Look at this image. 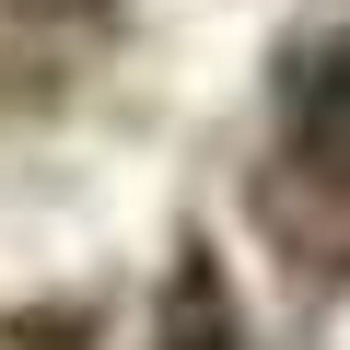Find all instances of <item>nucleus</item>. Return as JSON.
Instances as JSON below:
<instances>
[{
	"instance_id": "obj_1",
	"label": "nucleus",
	"mask_w": 350,
	"mask_h": 350,
	"mask_svg": "<svg viewBox=\"0 0 350 350\" xmlns=\"http://www.w3.org/2000/svg\"><path fill=\"white\" fill-rule=\"evenodd\" d=\"M292 140H304V163H327L338 187H350V36L304 70V94H292Z\"/></svg>"
}]
</instances>
